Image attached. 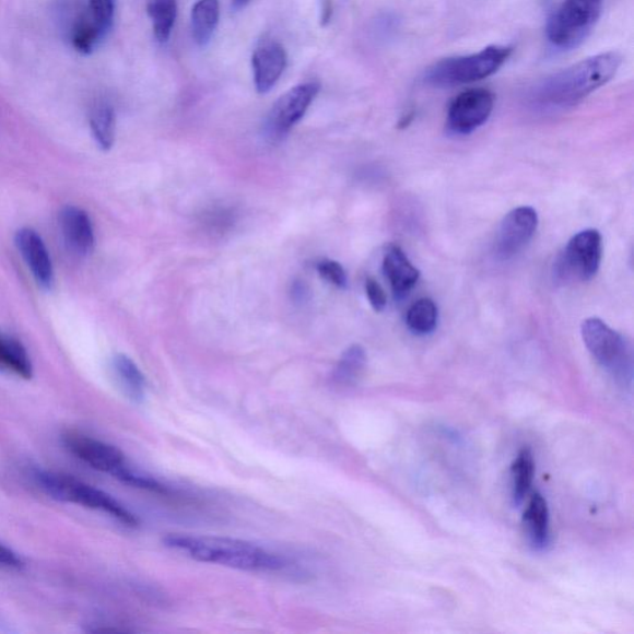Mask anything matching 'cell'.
<instances>
[{
	"instance_id": "6da1fadb",
	"label": "cell",
	"mask_w": 634,
	"mask_h": 634,
	"mask_svg": "<svg viewBox=\"0 0 634 634\" xmlns=\"http://www.w3.org/2000/svg\"><path fill=\"white\" fill-rule=\"evenodd\" d=\"M163 543L188 554L196 562L218 564L237 571L267 573L285 567V561L281 556L236 538L172 535Z\"/></svg>"
},
{
	"instance_id": "7a4b0ae2",
	"label": "cell",
	"mask_w": 634,
	"mask_h": 634,
	"mask_svg": "<svg viewBox=\"0 0 634 634\" xmlns=\"http://www.w3.org/2000/svg\"><path fill=\"white\" fill-rule=\"evenodd\" d=\"M621 62L622 56L614 51L577 62L540 83L536 102L550 108L573 107L610 82Z\"/></svg>"
},
{
	"instance_id": "3957f363",
	"label": "cell",
	"mask_w": 634,
	"mask_h": 634,
	"mask_svg": "<svg viewBox=\"0 0 634 634\" xmlns=\"http://www.w3.org/2000/svg\"><path fill=\"white\" fill-rule=\"evenodd\" d=\"M32 478L36 486L55 501L104 512L128 527L139 525L138 518L122 503H119L105 491L93 488L70 474L35 470Z\"/></svg>"
},
{
	"instance_id": "277c9868",
	"label": "cell",
	"mask_w": 634,
	"mask_h": 634,
	"mask_svg": "<svg viewBox=\"0 0 634 634\" xmlns=\"http://www.w3.org/2000/svg\"><path fill=\"white\" fill-rule=\"evenodd\" d=\"M583 340L599 365L624 388L633 381V350L631 343L598 317L583 322Z\"/></svg>"
},
{
	"instance_id": "5b68a950",
	"label": "cell",
	"mask_w": 634,
	"mask_h": 634,
	"mask_svg": "<svg viewBox=\"0 0 634 634\" xmlns=\"http://www.w3.org/2000/svg\"><path fill=\"white\" fill-rule=\"evenodd\" d=\"M510 46L492 45L478 54L446 59L434 64L426 73V82L435 87L468 85L492 77L509 59Z\"/></svg>"
},
{
	"instance_id": "8992f818",
	"label": "cell",
	"mask_w": 634,
	"mask_h": 634,
	"mask_svg": "<svg viewBox=\"0 0 634 634\" xmlns=\"http://www.w3.org/2000/svg\"><path fill=\"white\" fill-rule=\"evenodd\" d=\"M62 444L74 458L90 468L114 476L129 486L144 490L151 481L148 474L130 468L125 454L114 445L78 432L63 434Z\"/></svg>"
},
{
	"instance_id": "52a82bcc",
	"label": "cell",
	"mask_w": 634,
	"mask_h": 634,
	"mask_svg": "<svg viewBox=\"0 0 634 634\" xmlns=\"http://www.w3.org/2000/svg\"><path fill=\"white\" fill-rule=\"evenodd\" d=\"M603 0H565L550 17L547 35L559 49H574L594 30L602 12Z\"/></svg>"
},
{
	"instance_id": "ba28073f",
	"label": "cell",
	"mask_w": 634,
	"mask_h": 634,
	"mask_svg": "<svg viewBox=\"0 0 634 634\" xmlns=\"http://www.w3.org/2000/svg\"><path fill=\"white\" fill-rule=\"evenodd\" d=\"M602 260V236L598 230H585L568 242L556 263L562 279L589 282L598 274Z\"/></svg>"
},
{
	"instance_id": "9c48e42d",
	"label": "cell",
	"mask_w": 634,
	"mask_h": 634,
	"mask_svg": "<svg viewBox=\"0 0 634 634\" xmlns=\"http://www.w3.org/2000/svg\"><path fill=\"white\" fill-rule=\"evenodd\" d=\"M320 92V83L304 82L289 90L275 102L267 118L266 130L272 141H279L301 122Z\"/></svg>"
},
{
	"instance_id": "30bf717a",
	"label": "cell",
	"mask_w": 634,
	"mask_h": 634,
	"mask_svg": "<svg viewBox=\"0 0 634 634\" xmlns=\"http://www.w3.org/2000/svg\"><path fill=\"white\" fill-rule=\"evenodd\" d=\"M494 106L493 93L474 89L460 93L447 114V127L456 134H470L488 122Z\"/></svg>"
},
{
	"instance_id": "8fae6325",
	"label": "cell",
	"mask_w": 634,
	"mask_h": 634,
	"mask_svg": "<svg viewBox=\"0 0 634 634\" xmlns=\"http://www.w3.org/2000/svg\"><path fill=\"white\" fill-rule=\"evenodd\" d=\"M538 213L533 208L520 207L510 211L498 232L497 255L509 259L524 250L538 228Z\"/></svg>"
},
{
	"instance_id": "7c38bea8",
	"label": "cell",
	"mask_w": 634,
	"mask_h": 634,
	"mask_svg": "<svg viewBox=\"0 0 634 634\" xmlns=\"http://www.w3.org/2000/svg\"><path fill=\"white\" fill-rule=\"evenodd\" d=\"M15 245L36 283L43 289H51L54 284L52 260L39 233L27 227L19 230L15 235Z\"/></svg>"
},
{
	"instance_id": "4fadbf2b",
	"label": "cell",
	"mask_w": 634,
	"mask_h": 634,
	"mask_svg": "<svg viewBox=\"0 0 634 634\" xmlns=\"http://www.w3.org/2000/svg\"><path fill=\"white\" fill-rule=\"evenodd\" d=\"M287 56L282 44L274 40L263 42L251 56L255 86L259 93L272 90L286 69Z\"/></svg>"
},
{
	"instance_id": "5bb4252c",
	"label": "cell",
	"mask_w": 634,
	"mask_h": 634,
	"mask_svg": "<svg viewBox=\"0 0 634 634\" xmlns=\"http://www.w3.org/2000/svg\"><path fill=\"white\" fill-rule=\"evenodd\" d=\"M61 235L72 255L86 257L95 247V230L86 211L77 207L60 212Z\"/></svg>"
},
{
	"instance_id": "9a60e30c",
	"label": "cell",
	"mask_w": 634,
	"mask_h": 634,
	"mask_svg": "<svg viewBox=\"0 0 634 634\" xmlns=\"http://www.w3.org/2000/svg\"><path fill=\"white\" fill-rule=\"evenodd\" d=\"M384 272L397 301H402L419 281V270L398 246H391L384 259Z\"/></svg>"
},
{
	"instance_id": "2e32d148",
	"label": "cell",
	"mask_w": 634,
	"mask_h": 634,
	"mask_svg": "<svg viewBox=\"0 0 634 634\" xmlns=\"http://www.w3.org/2000/svg\"><path fill=\"white\" fill-rule=\"evenodd\" d=\"M111 368L126 396L136 403H142L145 398L146 380L136 362L126 354H116L111 361Z\"/></svg>"
},
{
	"instance_id": "e0dca14e",
	"label": "cell",
	"mask_w": 634,
	"mask_h": 634,
	"mask_svg": "<svg viewBox=\"0 0 634 634\" xmlns=\"http://www.w3.org/2000/svg\"><path fill=\"white\" fill-rule=\"evenodd\" d=\"M0 372L11 373L19 378H33V363L21 342L0 333Z\"/></svg>"
},
{
	"instance_id": "ac0fdd59",
	"label": "cell",
	"mask_w": 634,
	"mask_h": 634,
	"mask_svg": "<svg viewBox=\"0 0 634 634\" xmlns=\"http://www.w3.org/2000/svg\"><path fill=\"white\" fill-rule=\"evenodd\" d=\"M220 22L219 0H199L192 7L191 32L196 44L207 46Z\"/></svg>"
},
{
	"instance_id": "d6986e66",
	"label": "cell",
	"mask_w": 634,
	"mask_h": 634,
	"mask_svg": "<svg viewBox=\"0 0 634 634\" xmlns=\"http://www.w3.org/2000/svg\"><path fill=\"white\" fill-rule=\"evenodd\" d=\"M549 524L548 503L542 494L536 493L531 496L525 512V526L531 544L538 549L549 543Z\"/></svg>"
},
{
	"instance_id": "ffe728a7",
	"label": "cell",
	"mask_w": 634,
	"mask_h": 634,
	"mask_svg": "<svg viewBox=\"0 0 634 634\" xmlns=\"http://www.w3.org/2000/svg\"><path fill=\"white\" fill-rule=\"evenodd\" d=\"M367 366V354L360 344H353L342 353L332 373V384L347 388L357 384Z\"/></svg>"
},
{
	"instance_id": "44dd1931",
	"label": "cell",
	"mask_w": 634,
	"mask_h": 634,
	"mask_svg": "<svg viewBox=\"0 0 634 634\" xmlns=\"http://www.w3.org/2000/svg\"><path fill=\"white\" fill-rule=\"evenodd\" d=\"M93 138L102 151H109L116 141V111L108 102H99L93 107L90 117Z\"/></svg>"
},
{
	"instance_id": "7402d4cb",
	"label": "cell",
	"mask_w": 634,
	"mask_h": 634,
	"mask_svg": "<svg viewBox=\"0 0 634 634\" xmlns=\"http://www.w3.org/2000/svg\"><path fill=\"white\" fill-rule=\"evenodd\" d=\"M148 15L153 23L155 39L161 44L169 42L177 16L176 0H151Z\"/></svg>"
},
{
	"instance_id": "603a6c76",
	"label": "cell",
	"mask_w": 634,
	"mask_h": 634,
	"mask_svg": "<svg viewBox=\"0 0 634 634\" xmlns=\"http://www.w3.org/2000/svg\"><path fill=\"white\" fill-rule=\"evenodd\" d=\"M535 480V459L529 449L521 450L512 465L513 500L524 502Z\"/></svg>"
},
{
	"instance_id": "cb8c5ba5",
	"label": "cell",
	"mask_w": 634,
	"mask_h": 634,
	"mask_svg": "<svg viewBox=\"0 0 634 634\" xmlns=\"http://www.w3.org/2000/svg\"><path fill=\"white\" fill-rule=\"evenodd\" d=\"M437 306L432 300L418 301L407 313V325L410 331L416 334L432 333L437 326Z\"/></svg>"
},
{
	"instance_id": "d4e9b609",
	"label": "cell",
	"mask_w": 634,
	"mask_h": 634,
	"mask_svg": "<svg viewBox=\"0 0 634 634\" xmlns=\"http://www.w3.org/2000/svg\"><path fill=\"white\" fill-rule=\"evenodd\" d=\"M117 0H89L86 14L102 39H106L115 24Z\"/></svg>"
},
{
	"instance_id": "484cf974",
	"label": "cell",
	"mask_w": 634,
	"mask_h": 634,
	"mask_svg": "<svg viewBox=\"0 0 634 634\" xmlns=\"http://www.w3.org/2000/svg\"><path fill=\"white\" fill-rule=\"evenodd\" d=\"M317 272L328 281L338 287H347L348 285V274L344 272L343 267L339 262H334L331 259H324L319 265H317Z\"/></svg>"
},
{
	"instance_id": "4316f807",
	"label": "cell",
	"mask_w": 634,
	"mask_h": 634,
	"mask_svg": "<svg viewBox=\"0 0 634 634\" xmlns=\"http://www.w3.org/2000/svg\"><path fill=\"white\" fill-rule=\"evenodd\" d=\"M366 294L371 306L375 312L380 313L386 309L387 296L384 287L379 285L376 279L368 278L366 281Z\"/></svg>"
},
{
	"instance_id": "83f0119b",
	"label": "cell",
	"mask_w": 634,
	"mask_h": 634,
	"mask_svg": "<svg viewBox=\"0 0 634 634\" xmlns=\"http://www.w3.org/2000/svg\"><path fill=\"white\" fill-rule=\"evenodd\" d=\"M23 566V559L13 552L11 548L0 543V567L21 568Z\"/></svg>"
},
{
	"instance_id": "f1b7e54d",
	"label": "cell",
	"mask_w": 634,
	"mask_h": 634,
	"mask_svg": "<svg viewBox=\"0 0 634 634\" xmlns=\"http://www.w3.org/2000/svg\"><path fill=\"white\" fill-rule=\"evenodd\" d=\"M332 14V5L330 2H326L325 7H324V15H322V21L324 22H329L330 17Z\"/></svg>"
},
{
	"instance_id": "f546056e",
	"label": "cell",
	"mask_w": 634,
	"mask_h": 634,
	"mask_svg": "<svg viewBox=\"0 0 634 634\" xmlns=\"http://www.w3.org/2000/svg\"><path fill=\"white\" fill-rule=\"evenodd\" d=\"M251 0H232L233 7L236 9L245 8Z\"/></svg>"
}]
</instances>
